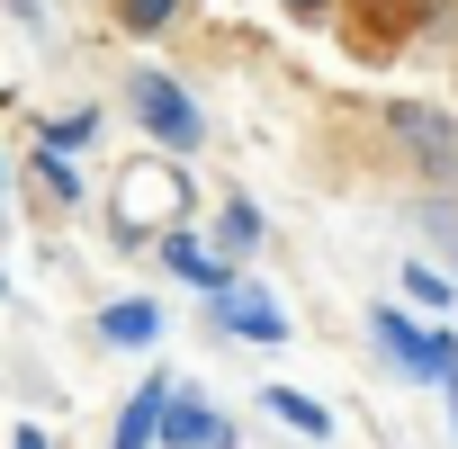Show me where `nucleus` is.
Masks as SVG:
<instances>
[{
    "mask_svg": "<svg viewBox=\"0 0 458 449\" xmlns=\"http://www.w3.org/2000/svg\"><path fill=\"white\" fill-rule=\"evenodd\" d=\"M126 117H135V126H144L162 153H198V144H207L198 99H189L171 72H153V64H144V72H126Z\"/></svg>",
    "mask_w": 458,
    "mask_h": 449,
    "instance_id": "1",
    "label": "nucleus"
},
{
    "mask_svg": "<svg viewBox=\"0 0 458 449\" xmlns=\"http://www.w3.org/2000/svg\"><path fill=\"white\" fill-rule=\"evenodd\" d=\"M207 315H216V333L261 342V351H279V342H288V306H279L261 279H243V270H234V279H225V288L207 297Z\"/></svg>",
    "mask_w": 458,
    "mask_h": 449,
    "instance_id": "2",
    "label": "nucleus"
},
{
    "mask_svg": "<svg viewBox=\"0 0 458 449\" xmlns=\"http://www.w3.org/2000/svg\"><path fill=\"white\" fill-rule=\"evenodd\" d=\"M386 126H395V144H413L422 171H440V180L458 171V117H440V108H422V99H395Z\"/></svg>",
    "mask_w": 458,
    "mask_h": 449,
    "instance_id": "3",
    "label": "nucleus"
},
{
    "mask_svg": "<svg viewBox=\"0 0 458 449\" xmlns=\"http://www.w3.org/2000/svg\"><path fill=\"white\" fill-rule=\"evenodd\" d=\"M153 449H234V422H225L207 395L171 386V404H162V440H153Z\"/></svg>",
    "mask_w": 458,
    "mask_h": 449,
    "instance_id": "4",
    "label": "nucleus"
},
{
    "mask_svg": "<svg viewBox=\"0 0 458 449\" xmlns=\"http://www.w3.org/2000/svg\"><path fill=\"white\" fill-rule=\"evenodd\" d=\"M369 333H377V351H386L404 377H422V386H431V324H413L404 306H369Z\"/></svg>",
    "mask_w": 458,
    "mask_h": 449,
    "instance_id": "5",
    "label": "nucleus"
},
{
    "mask_svg": "<svg viewBox=\"0 0 458 449\" xmlns=\"http://www.w3.org/2000/svg\"><path fill=\"white\" fill-rule=\"evenodd\" d=\"M153 252H162V270H171V279H189L198 297H216L225 279H234V261H216V252H207V243L189 234V224H171V234H153Z\"/></svg>",
    "mask_w": 458,
    "mask_h": 449,
    "instance_id": "6",
    "label": "nucleus"
},
{
    "mask_svg": "<svg viewBox=\"0 0 458 449\" xmlns=\"http://www.w3.org/2000/svg\"><path fill=\"white\" fill-rule=\"evenodd\" d=\"M162 404H171V377L153 369L135 395H126V413H117V431H108V449H153L162 440Z\"/></svg>",
    "mask_w": 458,
    "mask_h": 449,
    "instance_id": "7",
    "label": "nucleus"
},
{
    "mask_svg": "<svg viewBox=\"0 0 458 449\" xmlns=\"http://www.w3.org/2000/svg\"><path fill=\"white\" fill-rule=\"evenodd\" d=\"M99 342H108V351H153V342H162V306H153V297L99 306Z\"/></svg>",
    "mask_w": 458,
    "mask_h": 449,
    "instance_id": "8",
    "label": "nucleus"
},
{
    "mask_svg": "<svg viewBox=\"0 0 458 449\" xmlns=\"http://www.w3.org/2000/svg\"><path fill=\"white\" fill-rule=\"evenodd\" d=\"M261 234H270L261 207H252V198H225V207H216V243H207V252H216V261H252Z\"/></svg>",
    "mask_w": 458,
    "mask_h": 449,
    "instance_id": "9",
    "label": "nucleus"
},
{
    "mask_svg": "<svg viewBox=\"0 0 458 449\" xmlns=\"http://www.w3.org/2000/svg\"><path fill=\"white\" fill-rule=\"evenodd\" d=\"M261 404H270L288 431H306V440H333V404H324V395H306V386H270Z\"/></svg>",
    "mask_w": 458,
    "mask_h": 449,
    "instance_id": "10",
    "label": "nucleus"
},
{
    "mask_svg": "<svg viewBox=\"0 0 458 449\" xmlns=\"http://www.w3.org/2000/svg\"><path fill=\"white\" fill-rule=\"evenodd\" d=\"M108 19H117L126 37H171V28L189 19V0H108Z\"/></svg>",
    "mask_w": 458,
    "mask_h": 449,
    "instance_id": "11",
    "label": "nucleus"
},
{
    "mask_svg": "<svg viewBox=\"0 0 458 449\" xmlns=\"http://www.w3.org/2000/svg\"><path fill=\"white\" fill-rule=\"evenodd\" d=\"M404 297H413L422 315H449V306H458V288H449L431 261H404Z\"/></svg>",
    "mask_w": 458,
    "mask_h": 449,
    "instance_id": "12",
    "label": "nucleus"
},
{
    "mask_svg": "<svg viewBox=\"0 0 458 449\" xmlns=\"http://www.w3.org/2000/svg\"><path fill=\"white\" fill-rule=\"evenodd\" d=\"M99 135V108H72V117H37V144H55V153H72V144H90Z\"/></svg>",
    "mask_w": 458,
    "mask_h": 449,
    "instance_id": "13",
    "label": "nucleus"
},
{
    "mask_svg": "<svg viewBox=\"0 0 458 449\" xmlns=\"http://www.w3.org/2000/svg\"><path fill=\"white\" fill-rule=\"evenodd\" d=\"M37 171H46V189H55V198H81V171H72L55 144H37Z\"/></svg>",
    "mask_w": 458,
    "mask_h": 449,
    "instance_id": "14",
    "label": "nucleus"
},
{
    "mask_svg": "<svg viewBox=\"0 0 458 449\" xmlns=\"http://www.w3.org/2000/svg\"><path fill=\"white\" fill-rule=\"evenodd\" d=\"M279 10H288V19H306V28H324V19L342 10V0H279Z\"/></svg>",
    "mask_w": 458,
    "mask_h": 449,
    "instance_id": "15",
    "label": "nucleus"
},
{
    "mask_svg": "<svg viewBox=\"0 0 458 449\" xmlns=\"http://www.w3.org/2000/svg\"><path fill=\"white\" fill-rule=\"evenodd\" d=\"M377 10H395V37H404V28H413L422 10H440V0H377Z\"/></svg>",
    "mask_w": 458,
    "mask_h": 449,
    "instance_id": "16",
    "label": "nucleus"
},
{
    "mask_svg": "<svg viewBox=\"0 0 458 449\" xmlns=\"http://www.w3.org/2000/svg\"><path fill=\"white\" fill-rule=\"evenodd\" d=\"M10 449H55V431H46V422H19V431H10Z\"/></svg>",
    "mask_w": 458,
    "mask_h": 449,
    "instance_id": "17",
    "label": "nucleus"
},
{
    "mask_svg": "<svg viewBox=\"0 0 458 449\" xmlns=\"http://www.w3.org/2000/svg\"><path fill=\"white\" fill-rule=\"evenodd\" d=\"M10 19H19V28H37V37H46V0H10Z\"/></svg>",
    "mask_w": 458,
    "mask_h": 449,
    "instance_id": "18",
    "label": "nucleus"
},
{
    "mask_svg": "<svg viewBox=\"0 0 458 449\" xmlns=\"http://www.w3.org/2000/svg\"><path fill=\"white\" fill-rule=\"evenodd\" d=\"M440 395H449V422H458V386H440Z\"/></svg>",
    "mask_w": 458,
    "mask_h": 449,
    "instance_id": "19",
    "label": "nucleus"
},
{
    "mask_svg": "<svg viewBox=\"0 0 458 449\" xmlns=\"http://www.w3.org/2000/svg\"><path fill=\"white\" fill-rule=\"evenodd\" d=\"M0 189H10V162H0Z\"/></svg>",
    "mask_w": 458,
    "mask_h": 449,
    "instance_id": "20",
    "label": "nucleus"
},
{
    "mask_svg": "<svg viewBox=\"0 0 458 449\" xmlns=\"http://www.w3.org/2000/svg\"><path fill=\"white\" fill-rule=\"evenodd\" d=\"M0 297H10V270H0Z\"/></svg>",
    "mask_w": 458,
    "mask_h": 449,
    "instance_id": "21",
    "label": "nucleus"
}]
</instances>
